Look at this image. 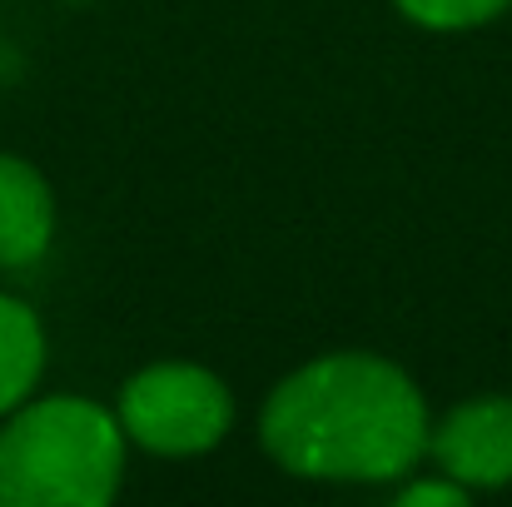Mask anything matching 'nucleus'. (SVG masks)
<instances>
[{
  "label": "nucleus",
  "mask_w": 512,
  "mask_h": 507,
  "mask_svg": "<svg viewBox=\"0 0 512 507\" xmlns=\"http://www.w3.org/2000/svg\"><path fill=\"white\" fill-rule=\"evenodd\" d=\"M259 433L299 478L388 483L428 453V408L388 358L329 353L274 388Z\"/></svg>",
  "instance_id": "obj_1"
},
{
  "label": "nucleus",
  "mask_w": 512,
  "mask_h": 507,
  "mask_svg": "<svg viewBox=\"0 0 512 507\" xmlns=\"http://www.w3.org/2000/svg\"><path fill=\"white\" fill-rule=\"evenodd\" d=\"M120 473L125 428L90 398L20 403L0 428V507H105Z\"/></svg>",
  "instance_id": "obj_2"
},
{
  "label": "nucleus",
  "mask_w": 512,
  "mask_h": 507,
  "mask_svg": "<svg viewBox=\"0 0 512 507\" xmlns=\"http://www.w3.org/2000/svg\"><path fill=\"white\" fill-rule=\"evenodd\" d=\"M234 408L229 388L194 363H160L125 383L120 393V428L150 453H204L224 438Z\"/></svg>",
  "instance_id": "obj_3"
},
{
  "label": "nucleus",
  "mask_w": 512,
  "mask_h": 507,
  "mask_svg": "<svg viewBox=\"0 0 512 507\" xmlns=\"http://www.w3.org/2000/svg\"><path fill=\"white\" fill-rule=\"evenodd\" d=\"M438 468L463 488L512 483V398H478L453 408L428 438Z\"/></svg>",
  "instance_id": "obj_4"
},
{
  "label": "nucleus",
  "mask_w": 512,
  "mask_h": 507,
  "mask_svg": "<svg viewBox=\"0 0 512 507\" xmlns=\"http://www.w3.org/2000/svg\"><path fill=\"white\" fill-rule=\"evenodd\" d=\"M55 199L40 169L0 155V269H25L50 249Z\"/></svg>",
  "instance_id": "obj_5"
},
{
  "label": "nucleus",
  "mask_w": 512,
  "mask_h": 507,
  "mask_svg": "<svg viewBox=\"0 0 512 507\" xmlns=\"http://www.w3.org/2000/svg\"><path fill=\"white\" fill-rule=\"evenodd\" d=\"M40 368H45V329L35 309L0 294V418L30 398V388L40 383Z\"/></svg>",
  "instance_id": "obj_6"
},
{
  "label": "nucleus",
  "mask_w": 512,
  "mask_h": 507,
  "mask_svg": "<svg viewBox=\"0 0 512 507\" xmlns=\"http://www.w3.org/2000/svg\"><path fill=\"white\" fill-rule=\"evenodd\" d=\"M512 0H398V10L428 30H468L493 20L498 10H508Z\"/></svg>",
  "instance_id": "obj_7"
},
{
  "label": "nucleus",
  "mask_w": 512,
  "mask_h": 507,
  "mask_svg": "<svg viewBox=\"0 0 512 507\" xmlns=\"http://www.w3.org/2000/svg\"><path fill=\"white\" fill-rule=\"evenodd\" d=\"M458 503H468V488L458 478H448V483H408L398 493V507H458Z\"/></svg>",
  "instance_id": "obj_8"
}]
</instances>
